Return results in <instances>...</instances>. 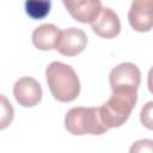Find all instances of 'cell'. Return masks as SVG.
I'll list each match as a JSON object with an SVG mask.
<instances>
[{
    "instance_id": "5",
    "label": "cell",
    "mask_w": 153,
    "mask_h": 153,
    "mask_svg": "<svg viewBox=\"0 0 153 153\" xmlns=\"http://www.w3.org/2000/svg\"><path fill=\"white\" fill-rule=\"evenodd\" d=\"M42 87L39 82L31 76H23L18 79L13 86V96L19 105L24 108H32L42 99Z\"/></svg>"
},
{
    "instance_id": "6",
    "label": "cell",
    "mask_w": 153,
    "mask_h": 153,
    "mask_svg": "<svg viewBox=\"0 0 153 153\" xmlns=\"http://www.w3.org/2000/svg\"><path fill=\"white\" fill-rule=\"evenodd\" d=\"M87 44V36L84 30L79 27H68L61 31L56 50L63 56H75L80 54Z\"/></svg>"
},
{
    "instance_id": "1",
    "label": "cell",
    "mask_w": 153,
    "mask_h": 153,
    "mask_svg": "<svg viewBox=\"0 0 153 153\" xmlns=\"http://www.w3.org/2000/svg\"><path fill=\"white\" fill-rule=\"evenodd\" d=\"M47 84L51 96L62 103L74 100L80 93V80L69 65L54 61L45 68Z\"/></svg>"
},
{
    "instance_id": "8",
    "label": "cell",
    "mask_w": 153,
    "mask_h": 153,
    "mask_svg": "<svg viewBox=\"0 0 153 153\" xmlns=\"http://www.w3.org/2000/svg\"><path fill=\"white\" fill-rule=\"evenodd\" d=\"M92 31L102 38H114L121 31V22L118 14L110 7H102L100 13L91 24Z\"/></svg>"
},
{
    "instance_id": "11",
    "label": "cell",
    "mask_w": 153,
    "mask_h": 153,
    "mask_svg": "<svg viewBox=\"0 0 153 153\" xmlns=\"http://www.w3.org/2000/svg\"><path fill=\"white\" fill-rule=\"evenodd\" d=\"M26 14L33 20H41L50 12L51 2L49 0H26L24 4Z\"/></svg>"
},
{
    "instance_id": "12",
    "label": "cell",
    "mask_w": 153,
    "mask_h": 153,
    "mask_svg": "<svg viewBox=\"0 0 153 153\" xmlns=\"http://www.w3.org/2000/svg\"><path fill=\"white\" fill-rule=\"evenodd\" d=\"M14 117V109L11 102L0 93V130L6 129L13 121Z\"/></svg>"
},
{
    "instance_id": "14",
    "label": "cell",
    "mask_w": 153,
    "mask_h": 153,
    "mask_svg": "<svg viewBox=\"0 0 153 153\" xmlns=\"http://www.w3.org/2000/svg\"><path fill=\"white\" fill-rule=\"evenodd\" d=\"M129 153H153V141L151 139L137 140L130 146Z\"/></svg>"
},
{
    "instance_id": "9",
    "label": "cell",
    "mask_w": 153,
    "mask_h": 153,
    "mask_svg": "<svg viewBox=\"0 0 153 153\" xmlns=\"http://www.w3.org/2000/svg\"><path fill=\"white\" fill-rule=\"evenodd\" d=\"M128 20L130 26L137 32H148L152 30V1H133L128 12Z\"/></svg>"
},
{
    "instance_id": "3",
    "label": "cell",
    "mask_w": 153,
    "mask_h": 153,
    "mask_svg": "<svg viewBox=\"0 0 153 153\" xmlns=\"http://www.w3.org/2000/svg\"><path fill=\"white\" fill-rule=\"evenodd\" d=\"M65 127L72 135H102L109 129L103 124L99 115V108L76 106L67 111L65 116Z\"/></svg>"
},
{
    "instance_id": "4",
    "label": "cell",
    "mask_w": 153,
    "mask_h": 153,
    "mask_svg": "<svg viewBox=\"0 0 153 153\" xmlns=\"http://www.w3.org/2000/svg\"><path fill=\"white\" fill-rule=\"evenodd\" d=\"M141 81V72L139 67L131 62H123L111 69L109 74V84L112 91L116 90H135L137 91Z\"/></svg>"
},
{
    "instance_id": "10",
    "label": "cell",
    "mask_w": 153,
    "mask_h": 153,
    "mask_svg": "<svg viewBox=\"0 0 153 153\" xmlns=\"http://www.w3.org/2000/svg\"><path fill=\"white\" fill-rule=\"evenodd\" d=\"M61 36V30L54 24H43L36 27L32 32V43L39 50L56 49L57 42Z\"/></svg>"
},
{
    "instance_id": "13",
    "label": "cell",
    "mask_w": 153,
    "mask_h": 153,
    "mask_svg": "<svg viewBox=\"0 0 153 153\" xmlns=\"http://www.w3.org/2000/svg\"><path fill=\"white\" fill-rule=\"evenodd\" d=\"M140 121L147 129H153V102L146 103V105L141 109Z\"/></svg>"
},
{
    "instance_id": "2",
    "label": "cell",
    "mask_w": 153,
    "mask_h": 153,
    "mask_svg": "<svg viewBox=\"0 0 153 153\" xmlns=\"http://www.w3.org/2000/svg\"><path fill=\"white\" fill-rule=\"evenodd\" d=\"M137 102V91L116 90L111 97L99 106V115L103 124L110 128H118L127 122Z\"/></svg>"
},
{
    "instance_id": "7",
    "label": "cell",
    "mask_w": 153,
    "mask_h": 153,
    "mask_svg": "<svg viewBox=\"0 0 153 153\" xmlns=\"http://www.w3.org/2000/svg\"><path fill=\"white\" fill-rule=\"evenodd\" d=\"M68 13L80 23L92 24L102 10L99 0H62Z\"/></svg>"
}]
</instances>
